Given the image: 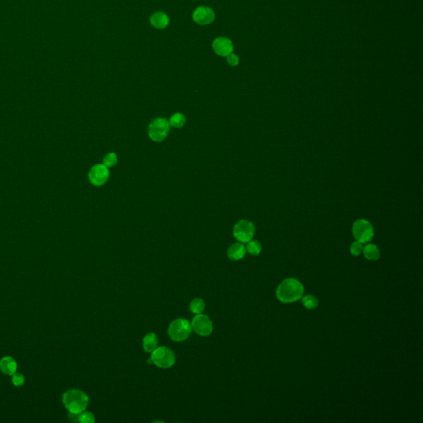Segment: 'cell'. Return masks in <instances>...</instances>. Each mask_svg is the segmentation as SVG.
<instances>
[{"label": "cell", "instance_id": "6da1fadb", "mask_svg": "<svg viewBox=\"0 0 423 423\" xmlns=\"http://www.w3.org/2000/svg\"><path fill=\"white\" fill-rule=\"evenodd\" d=\"M304 286L296 279L288 278L278 286L276 297L282 303H294L301 299Z\"/></svg>", "mask_w": 423, "mask_h": 423}, {"label": "cell", "instance_id": "7a4b0ae2", "mask_svg": "<svg viewBox=\"0 0 423 423\" xmlns=\"http://www.w3.org/2000/svg\"><path fill=\"white\" fill-rule=\"evenodd\" d=\"M62 402L70 413L79 414L87 408L89 397L79 389H70L63 394Z\"/></svg>", "mask_w": 423, "mask_h": 423}, {"label": "cell", "instance_id": "3957f363", "mask_svg": "<svg viewBox=\"0 0 423 423\" xmlns=\"http://www.w3.org/2000/svg\"><path fill=\"white\" fill-rule=\"evenodd\" d=\"M192 332V326L188 320L179 318L173 321L169 325L168 333L175 341H183L188 338Z\"/></svg>", "mask_w": 423, "mask_h": 423}, {"label": "cell", "instance_id": "277c9868", "mask_svg": "<svg viewBox=\"0 0 423 423\" xmlns=\"http://www.w3.org/2000/svg\"><path fill=\"white\" fill-rule=\"evenodd\" d=\"M151 353V360L158 367L167 369L171 367L175 364V353L168 347H156Z\"/></svg>", "mask_w": 423, "mask_h": 423}, {"label": "cell", "instance_id": "5b68a950", "mask_svg": "<svg viewBox=\"0 0 423 423\" xmlns=\"http://www.w3.org/2000/svg\"><path fill=\"white\" fill-rule=\"evenodd\" d=\"M352 233L357 241L362 244L367 243L373 239V226L367 220H357L353 225Z\"/></svg>", "mask_w": 423, "mask_h": 423}, {"label": "cell", "instance_id": "8992f818", "mask_svg": "<svg viewBox=\"0 0 423 423\" xmlns=\"http://www.w3.org/2000/svg\"><path fill=\"white\" fill-rule=\"evenodd\" d=\"M169 122L163 118L154 119L149 126L148 133L151 140L160 142L166 138L169 132Z\"/></svg>", "mask_w": 423, "mask_h": 423}, {"label": "cell", "instance_id": "52a82bcc", "mask_svg": "<svg viewBox=\"0 0 423 423\" xmlns=\"http://www.w3.org/2000/svg\"><path fill=\"white\" fill-rule=\"evenodd\" d=\"M255 234V226L247 220H241L233 228V235L237 241L247 243L251 241Z\"/></svg>", "mask_w": 423, "mask_h": 423}, {"label": "cell", "instance_id": "ba28073f", "mask_svg": "<svg viewBox=\"0 0 423 423\" xmlns=\"http://www.w3.org/2000/svg\"><path fill=\"white\" fill-rule=\"evenodd\" d=\"M191 326L196 333L202 336H209L213 330L212 323L206 315H197L192 321Z\"/></svg>", "mask_w": 423, "mask_h": 423}, {"label": "cell", "instance_id": "9c48e42d", "mask_svg": "<svg viewBox=\"0 0 423 423\" xmlns=\"http://www.w3.org/2000/svg\"><path fill=\"white\" fill-rule=\"evenodd\" d=\"M109 177V169L103 164H96L91 168L89 173V180L91 184L96 186L104 185Z\"/></svg>", "mask_w": 423, "mask_h": 423}, {"label": "cell", "instance_id": "30bf717a", "mask_svg": "<svg viewBox=\"0 0 423 423\" xmlns=\"http://www.w3.org/2000/svg\"><path fill=\"white\" fill-rule=\"evenodd\" d=\"M216 14L213 9L209 7L201 6L196 8L193 13V21L202 26H206L214 21Z\"/></svg>", "mask_w": 423, "mask_h": 423}, {"label": "cell", "instance_id": "8fae6325", "mask_svg": "<svg viewBox=\"0 0 423 423\" xmlns=\"http://www.w3.org/2000/svg\"><path fill=\"white\" fill-rule=\"evenodd\" d=\"M212 49L220 56H228L233 53V43L228 37H217L212 43Z\"/></svg>", "mask_w": 423, "mask_h": 423}, {"label": "cell", "instance_id": "7c38bea8", "mask_svg": "<svg viewBox=\"0 0 423 423\" xmlns=\"http://www.w3.org/2000/svg\"><path fill=\"white\" fill-rule=\"evenodd\" d=\"M150 22L156 29H164L169 26V18L164 12H156L151 15Z\"/></svg>", "mask_w": 423, "mask_h": 423}, {"label": "cell", "instance_id": "4fadbf2b", "mask_svg": "<svg viewBox=\"0 0 423 423\" xmlns=\"http://www.w3.org/2000/svg\"><path fill=\"white\" fill-rule=\"evenodd\" d=\"M246 249L241 243H234L228 248V257L234 261L240 260L246 255Z\"/></svg>", "mask_w": 423, "mask_h": 423}, {"label": "cell", "instance_id": "5bb4252c", "mask_svg": "<svg viewBox=\"0 0 423 423\" xmlns=\"http://www.w3.org/2000/svg\"><path fill=\"white\" fill-rule=\"evenodd\" d=\"M18 365L15 360L10 356L3 357L0 360V370L5 375L13 376V374L16 373Z\"/></svg>", "mask_w": 423, "mask_h": 423}, {"label": "cell", "instance_id": "9a60e30c", "mask_svg": "<svg viewBox=\"0 0 423 423\" xmlns=\"http://www.w3.org/2000/svg\"><path fill=\"white\" fill-rule=\"evenodd\" d=\"M365 257L369 260H378L380 257V251L378 246L374 244H368L363 248Z\"/></svg>", "mask_w": 423, "mask_h": 423}, {"label": "cell", "instance_id": "2e32d148", "mask_svg": "<svg viewBox=\"0 0 423 423\" xmlns=\"http://www.w3.org/2000/svg\"><path fill=\"white\" fill-rule=\"evenodd\" d=\"M158 345V339L155 333H149L143 339V348L147 353H151Z\"/></svg>", "mask_w": 423, "mask_h": 423}, {"label": "cell", "instance_id": "e0dca14e", "mask_svg": "<svg viewBox=\"0 0 423 423\" xmlns=\"http://www.w3.org/2000/svg\"><path fill=\"white\" fill-rule=\"evenodd\" d=\"M302 303L304 307L308 310H313L318 306V299L313 295H306L302 297Z\"/></svg>", "mask_w": 423, "mask_h": 423}, {"label": "cell", "instance_id": "ac0fdd59", "mask_svg": "<svg viewBox=\"0 0 423 423\" xmlns=\"http://www.w3.org/2000/svg\"><path fill=\"white\" fill-rule=\"evenodd\" d=\"M205 308V304L204 300L201 299H194L192 300L190 304L191 312L195 314H201Z\"/></svg>", "mask_w": 423, "mask_h": 423}, {"label": "cell", "instance_id": "d6986e66", "mask_svg": "<svg viewBox=\"0 0 423 423\" xmlns=\"http://www.w3.org/2000/svg\"><path fill=\"white\" fill-rule=\"evenodd\" d=\"M186 119L184 114L176 113V114L172 115L169 120V125H171L172 127H176V128H180L185 124Z\"/></svg>", "mask_w": 423, "mask_h": 423}, {"label": "cell", "instance_id": "ffe728a7", "mask_svg": "<svg viewBox=\"0 0 423 423\" xmlns=\"http://www.w3.org/2000/svg\"><path fill=\"white\" fill-rule=\"evenodd\" d=\"M246 251H248L249 254L252 255V256H257V255H259L262 251V246L261 244L259 243V241H250L247 242V246H246Z\"/></svg>", "mask_w": 423, "mask_h": 423}, {"label": "cell", "instance_id": "44dd1931", "mask_svg": "<svg viewBox=\"0 0 423 423\" xmlns=\"http://www.w3.org/2000/svg\"><path fill=\"white\" fill-rule=\"evenodd\" d=\"M76 421L82 423H92L95 422V418L93 413L84 411L82 413L77 414Z\"/></svg>", "mask_w": 423, "mask_h": 423}, {"label": "cell", "instance_id": "7402d4cb", "mask_svg": "<svg viewBox=\"0 0 423 423\" xmlns=\"http://www.w3.org/2000/svg\"><path fill=\"white\" fill-rule=\"evenodd\" d=\"M118 157L115 153H109L103 158V164L107 168H111L117 164Z\"/></svg>", "mask_w": 423, "mask_h": 423}, {"label": "cell", "instance_id": "603a6c76", "mask_svg": "<svg viewBox=\"0 0 423 423\" xmlns=\"http://www.w3.org/2000/svg\"><path fill=\"white\" fill-rule=\"evenodd\" d=\"M363 248H364V246H363V244L360 241H354L353 243L352 244V246H351V248H350V251H351V253H352L353 256H360L361 254V252L363 251Z\"/></svg>", "mask_w": 423, "mask_h": 423}, {"label": "cell", "instance_id": "cb8c5ba5", "mask_svg": "<svg viewBox=\"0 0 423 423\" xmlns=\"http://www.w3.org/2000/svg\"><path fill=\"white\" fill-rule=\"evenodd\" d=\"M11 380H12L13 385L16 387L22 386L25 383V378H24V375L19 373L13 374Z\"/></svg>", "mask_w": 423, "mask_h": 423}, {"label": "cell", "instance_id": "d4e9b609", "mask_svg": "<svg viewBox=\"0 0 423 423\" xmlns=\"http://www.w3.org/2000/svg\"><path fill=\"white\" fill-rule=\"evenodd\" d=\"M227 61H228V63L231 66H236L238 64H239V62H240V59H239V57H238L236 55H235V54L231 53V54H229V55L227 56Z\"/></svg>", "mask_w": 423, "mask_h": 423}]
</instances>
